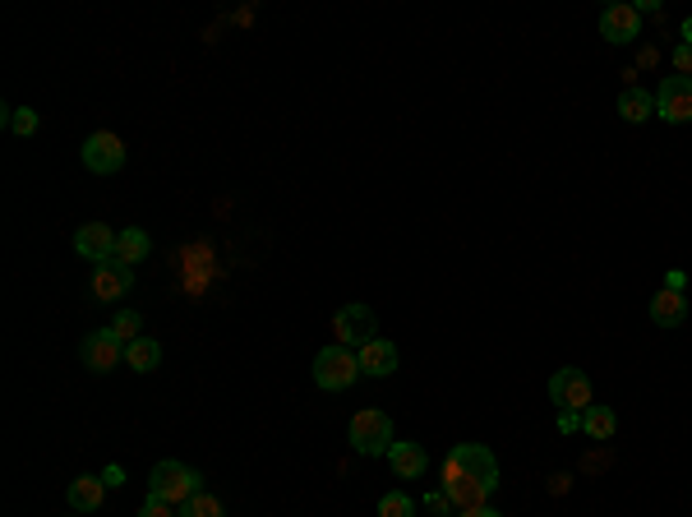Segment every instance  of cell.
<instances>
[{"label": "cell", "instance_id": "cell-1", "mask_svg": "<svg viewBox=\"0 0 692 517\" xmlns=\"http://www.w3.org/2000/svg\"><path fill=\"white\" fill-rule=\"evenodd\" d=\"M439 490L453 499L457 513L485 508L490 494L499 490V462H494V453L485 444H457L439 462Z\"/></svg>", "mask_w": 692, "mask_h": 517}, {"label": "cell", "instance_id": "cell-30", "mask_svg": "<svg viewBox=\"0 0 692 517\" xmlns=\"http://www.w3.org/2000/svg\"><path fill=\"white\" fill-rule=\"evenodd\" d=\"M457 517H503V513H499V508L485 504V508H471V513H457Z\"/></svg>", "mask_w": 692, "mask_h": 517}, {"label": "cell", "instance_id": "cell-27", "mask_svg": "<svg viewBox=\"0 0 692 517\" xmlns=\"http://www.w3.org/2000/svg\"><path fill=\"white\" fill-rule=\"evenodd\" d=\"M674 70H679L683 79H692V47H683V42L674 47Z\"/></svg>", "mask_w": 692, "mask_h": 517}, {"label": "cell", "instance_id": "cell-17", "mask_svg": "<svg viewBox=\"0 0 692 517\" xmlns=\"http://www.w3.org/2000/svg\"><path fill=\"white\" fill-rule=\"evenodd\" d=\"M619 116L628 125H642L656 116V93H646V88H623L619 93Z\"/></svg>", "mask_w": 692, "mask_h": 517}, {"label": "cell", "instance_id": "cell-14", "mask_svg": "<svg viewBox=\"0 0 692 517\" xmlns=\"http://www.w3.org/2000/svg\"><path fill=\"white\" fill-rule=\"evenodd\" d=\"M388 462H393L397 481H420V476L430 471V453L420 444H411V439H397V444L388 448Z\"/></svg>", "mask_w": 692, "mask_h": 517}, {"label": "cell", "instance_id": "cell-10", "mask_svg": "<svg viewBox=\"0 0 692 517\" xmlns=\"http://www.w3.org/2000/svg\"><path fill=\"white\" fill-rule=\"evenodd\" d=\"M79 361H84L93 374H107V370H116V365L125 361V342H120L111 328H102V333H88L84 342H79Z\"/></svg>", "mask_w": 692, "mask_h": 517}, {"label": "cell", "instance_id": "cell-28", "mask_svg": "<svg viewBox=\"0 0 692 517\" xmlns=\"http://www.w3.org/2000/svg\"><path fill=\"white\" fill-rule=\"evenodd\" d=\"M559 430H563V434L582 430V411H563V416H559Z\"/></svg>", "mask_w": 692, "mask_h": 517}, {"label": "cell", "instance_id": "cell-31", "mask_svg": "<svg viewBox=\"0 0 692 517\" xmlns=\"http://www.w3.org/2000/svg\"><path fill=\"white\" fill-rule=\"evenodd\" d=\"M679 37H683V47H692V19H683V28H679Z\"/></svg>", "mask_w": 692, "mask_h": 517}, {"label": "cell", "instance_id": "cell-15", "mask_svg": "<svg viewBox=\"0 0 692 517\" xmlns=\"http://www.w3.org/2000/svg\"><path fill=\"white\" fill-rule=\"evenodd\" d=\"M651 319H656L660 328H683L688 324V296L683 291H656L651 296Z\"/></svg>", "mask_w": 692, "mask_h": 517}, {"label": "cell", "instance_id": "cell-19", "mask_svg": "<svg viewBox=\"0 0 692 517\" xmlns=\"http://www.w3.org/2000/svg\"><path fill=\"white\" fill-rule=\"evenodd\" d=\"M125 365L139 374H153L157 365H162V342H153V337H134L130 347H125Z\"/></svg>", "mask_w": 692, "mask_h": 517}, {"label": "cell", "instance_id": "cell-4", "mask_svg": "<svg viewBox=\"0 0 692 517\" xmlns=\"http://www.w3.org/2000/svg\"><path fill=\"white\" fill-rule=\"evenodd\" d=\"M360 379V356L351 347H323L319 356H314V384L323 388V393H342V388H351Z\"/></svg>", "mask_w": 692, "mask_h": 517}, {"label": "cell", "instance_id": "cell-21", "mask_svg": "<svg viewBox=\"0 0 692 517\" xmlns=\"http://www.w3.org/2000/svg\"><path fill=\"white\" fill-rule=\"evenodd\" d=\"M5 125H10L19 139H33L37 125H42V116H37L33 107H5Z\"/></svg>", "mask_w": 692, "mask_h": 517}, {"label": "cell", "instance_id": "cell-24", "mask_svg": "<svg viewBox=\"0 0 692 517\" xmlns=\"http://www.w3.org/2000/svg\"><path fill=\"white\" fill-rule=\"evenodd\" d=\"M411 513H416V504H411L402 490H393V494H383L379 499V517H411Z\"/></svg>", "mask_w": 692, "mask_h": 517}, {"label": "cell", "instance_id": "cell-5", "mask_svg": "<svg viewBox=\"0 0 692 517\" xmlns=\"http://www.w3.org/2000/svg\"><path fill=\"white\" fill-rule=\"evenodd\" d=\"M79 153H84V167L93 171V176H116V171L125 167V139L111 134V130L88 134Z\"/></svg>", "mask_w": 692, "mask_h": 517}, {"label": "cell", "instance_id": "cell-16", "mask_svg": "<svg viewBox=\"0 0 692 517\" xmlns=\"http://www.w3.org/2000/svg\"><path fill=\"white\" fill-rule=\"evenodd\" d=\"M65 499H70L74 513H97L102 499H107V481H102V476H74Z\"/></svg>", "mask_w": 692, "mask_h": 517}, {"label": "cell", "instance_id": "cell-22", "mask_svg": "<svg viewBox=\"0 0 692 517\" xmlns=\"http://www.w3.org/2000/svg\"><path fill=\"white\" fill-rule=\"evenodd\" d=\"M180 517H227V508H222V499H217V494L199 490L190 504L180 508Z\"/></svg>", "mask_w": 692, "mask_h": 517}, {"label": "cell", "instance_id": "cell-13", "mask_svg": "<svg viewBox=\"0 0 692 517\" xmlns=\"http://www.w3.org/2000/svg\"><path fill=\"white\" fill-rule=\"evenodd\" d=\"M356 356H360V374H370V379H383V374H393L397 365H402V356H397V342H388V337H374V342H365Z\"/></svg>", "mask_w": 692, "mask_h": 517}, {"label": "cell", "instance_id": "cell-12", "mask_svg": "<svg viewBox=\"0 0 692 517\" xmlns=\"http://www.w3.org/2000/svg\"><path fill=\"white\" fill-rule=\"evenodd\" d=\"M134 287V268L116 264V259H107V264L93 268V296L97 301H120V296H130Z\"/></svg>", "mask_w": 692, "mask_h": 517}, {"label": "cell", "instance_id": "cell-26", "mask_svg": "<svg viewBox=\"0 0 692 517\" xmlns=\"http://www.w3.org/2000/svg\"><path fill=\"white\" fill-rule=\"evenodd\" d=\"M425 508H430L434 517H448V508H453V499H448V494H443V490H430V494H425Z\"/></svg>", "mask_w": 692, "mask_h": 517}, {"label": "cell", "instance_id": "cell-29", "mask_svg": "<svg viewBox=\"0 0 692 517\" xmlns=\"http://www.w3.org/2000/svg\"><path fill=\"white\" fill-rule=\"evenodd\" d=\"M665 287L669 291H683V287H688V277H683L679 268H669V273H665Z\"/></svg>", "mask_w": 692, "mask_h": 517}, {"label": "cell", "instance_id": "cell-18", "mask_svg": "<svg viewBox=\"0 0 692 517\" xmlns=\"http://www.w3.org/2000/svg\"><path fill=\"white\" fill-rule=\"evenodd\" d=\"M148 250H153V241H148L144 231H139V227H125V231H120V241H116V264H125V268L144 264Z\"/></svg>", "mask_w": 692, "mask_h": 517}, {"label": "cell", "instance_id": "cell-8", "mask_svg": "<svg viewBox=\"0 0 692 517\" xmlns=\"http://www.w3.org/2000/svg\"><path fill=\"white\" fill-rule=\"evenodd\" d=\"M600 37H605V42H614V47H628V42H637V37H642V10H637V5H628V0H614V5H605V14H600Z\"/></svg>", "mask_w": 692, "mask_h": 517}, {"label": "cell", "instance_id": "cell-3", "mask_svg": "<svg viewBox=\"0 0 692 517\" xmlns=\"http://www.w3.org/2000/svg\"><path fill=\"white\" fill-rule=\"evenodd\" d=\"M346 439H351V448H356L360 457H388V448L397 444L388 411H356V416H351V430H346Z\"/></svg>", "mask_w": 692, "mask_h": 517}, {"label": "cell", "instance_id": "cell-20", "mask_svg": "<svg viewBox=\"0 0 692 517\" xmlns=\"http://www.w3.org/2000/svg\"><path fill=\"white\" fill-rule=\"evenodd\" d=\"M582 430L591 434L596 444H609V439L619 434V416H614L609 407H586L582 411Z\"/></svg>", "mask_w": 692, "mask_h": 517}, {"label": "cell", "instance_id": "cell-25", "mask_svg": "<svg viewBox=\"0 0 692 517\" xmlns=\"http://www.w3.org/2000/svg\"><path fill=\"white\" fill-rule=\"evenodd\" d=\"M139 517H180V508L167 504V499H153V494H148L144 508H139Z\"/></svg>", "mask_w": 692, "mask_h": 517}, {"label": "cell", "instance_id": "cell-9", "mask_svg": "<svg viewBox=\"0 0 692 517\" xmlns=\"http://www.w3.org/2000/svg\"><path fill=\"white\" fill-rule=\"evenodd\" d=\"M549 402L563 411H586L591 407V379H586L582 370H573V365H563V370H554V379H549Z\"/></svg>", "mask_w": 692, "mask_h": 517}, {"label": "cell", "instance_id": "cell-6", "mask_svg": "<svg viewBox=\"0 0 692 517\" xmlns=\"http://www.w3.org/2000/svg\"><path fill=\"white\" fill-rule=\"evenodd\" d=\"M333 337L337 347H365V342H374L379 337V328H374V310L370 305H342V310L333 314Z\"/></svg>", "mask_w": 692, "mask_h": 517}, {"label": "cell", "instance_id": "cell-2", "mask_svg": "<svg viewBox=\"0 0 692 517\" xmlns=\"http://www.w3.org/2000/svg\"><path fill=\"white\" fill-rule=\"evenodd\" d=\"M199 490H203V476L194 467H185V462H157L153 476H148V494L153 499H167L176 508H185Z\"/></svg>", "mask_w": 692, "mask_h": 517}, {"label": "cell", "instance_id": "cell-23", "mask_svg": "<svg viewBox=\"0 0 692 517\" xmlns=\"http://www.w3.org/2000/svg\"><path fill=\"white\" fill-rule=\"evenodd\" d=\"M111 333H116L125 347H130L134 337H144V319H139V310H120L116 324H111Z\"/></svg>", "mask_w": 692, "mask_h": 517}, {"label": "cell", "instance_id": "cell-11", "mask_svg": "<svg viewBox=\"0 0 692 517\" xmlns=\"http://www.w3.org/2000/svg\"><path fill=\"white\" fill-rule=\"evenodd\" d=\"M116 241H120V231H111L107 222H84V227L74 231V250H79V259H88L93 268L116 259Z\"/></svg>", "mask_w": 692, "mask_h": 517}, {"label": "cell", "instance_id": "cell-7", "mask_svg": "<svg viewBox=\"0 0 692 517\" xmlns=\"http://www.w3.org/2000/svg\"><path fill=\"white\" fill-rule=\"evenodd\" d=\"M656 116L669 125H688L692 121V79H683V74H669V79H660L656 88Z\"/></svg>", "mask_w": 692, "mask_h": 517}]
</instances>
